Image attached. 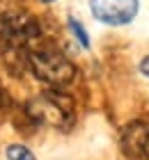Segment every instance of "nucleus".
Instances as JSON below:
<instances>
[{
	"label": "nucleus",
	"instance_id": "obj_8",
	"mask_svg": "<svg viewBox=\"0 0 149 160\" xmlns=\"http://www.w3.org/2000/svg\"><path fill=\"white\" fill-rule=\"evenodd\" d=\"M140 71H142L145 76H149V57H145L142 64H140Z\"/></svg>",
	"mask_w": 149,
	"mask_h": 160
},
{
	"label": "nucleus",
	"instance_id": "obj_9",
	"mask_svg": "<svg viewBox=\"0 0 149 160\" xmlns=\"http://www.w3.org/2000/svg\"><path fill=\"white\" fill-rule=\"evenodd\" d=\"M41 2H53V0H41Z\"/></svg>",
	"mask_w": 149,
	"mask_h": 160
},
{
	"label": "nucleus",
	"instance_id": "obj_3",
	"mask_svg": "<svg viewBox=\"0 0 149 160\" xmlns=\"http://www.w3.org/2000/svg\"><path fill=\"white\" fill-rule=\"evenodd\" d=\"M39 37V25L32 16L19 9L0 12V41L5 48L21 50Z\"/></svg>",
	"mask_w": 149,
	"mask_h": 160
},
{
	"label": "nucleus",
	"instance_id": "obj_1",
	"mask_svg": "<svg viewBox=\"0 0 149 160\" xmlns=\"http://www.w3.org/2000/svg\"><path fill=\"white\" fill-rule=\"evenodd\" d=\"M25 57L37 80L51 87H64L76 78V67L53 46H28Z\"/></svg>",
	"mask_w": 149,
	"mask_h": 160
},
{
	"label": "nucleus",
	"instance_id": "obj_6",
	"mask_svg": "<svg viewBox=\"0 0 149 160\" xmlns=\"http://www.w3.org/2000/svg\"><path fill=\"white\" fill-rule=\"evenodd\" d=\"M69 28H71V32H73V37L78 39V43L83 48H89V37H87V32H85V28L78 23L76 18H69Z\"/></svg>",
	"mask_w": 149,
	"mask_h": 160
},
{
	"label": "nucleus",
	"instance_id": "obj_5",
	"mask_svg": "<svg viewBox=\"0 0 149 160\" xmlns=\"http://www.w3.org/2000/svg\"><path fill=\"white\" fill-rule=\"evenodd\" d=\"M7 160H37V158L23 144H12V147L7 149Z\"/></svg>",
	"mask_w": 149,
	"mask_h": 160
},
{
	"label": "nucleus",
	"instance_id": "obj_7",
	"mask_svg": "<svg viewBox=\"0 0 149 160\" xmlns=\"http://www.w3.org/2000/svg\"><path fill=\"white\" fill-rule=\"evenodd\" d=\"M140 160H149V123L145 126V140H142V158Z\"/></svg>",
	"mask_w": 149,
	"mask_h": 160
},
{
	"label": "nucleus",
	"instance_id": "obj_4",
	"mask_svg": "<svg viewBox=\"0 0 149 160\" xmlns=\"http://www.w3.org/2000/svg\"><path fill=\"white\" fill-rule=\"evenodd\" d=\"M94 18L108 25H124L136 18L138 0H89Z\"/></svg>",
	"mask_w": 149,
	"mask_h": 160
},
{
	"label": "nucleus",
	"instance_id": "obj_2",
	"mask_svg": "<svg viewBox=\"0 0 149 160\" xmlns=\"http://www.w3.org/2000/svg\"><path fill=\"white\" fill-rule=\"evenodd\" d=\"M25 112L35 123L51 128H69L73 121V101L57 89H48L30 101Z\"/></svg>",
	"mask_w": 149,
	"mask_h": 160
}]
</instances>
